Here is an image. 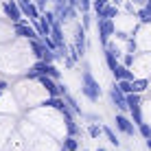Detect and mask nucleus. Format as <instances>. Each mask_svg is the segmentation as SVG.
Here are the masks:
<instances>
[{"mask_svg":"<svg viewBox=\"0 0 151 151\" xmlns=\"http://www.w3.org/2000/svg\"><path fill=\"white\" fill-rule=\"evenodd\" d=\"M81 92H83V96H86L90 103H96L99 99H101V88H99V81L92 77V72H90L88 66H86V70H83V75H81Z\"/></svg>","mask_w":151,"mask_h":151,"instance_id":"f257e3e1","label":"nucleus"},{"mask_svg":"<svg viewBox=\"0 0 151 151\" xmlns=\"http://www.w3.org/2000/svg\"><path fill=\"white\" fill-rule=\"evenodd\" d=\"M31 46H33V53L40 57L42 61H46V64H53V50H48L44 46V42H40V40H31Z\"/></svg>","mask_w":151,"mask_h":151,"instance_id":"f03ea898","label":"nucleus"},{"mask_svg":"<svg viewBox=\"0 0 151 151\" xmlns=\"http://www.w3.org/2000/svg\"><path fill=\"white\" fill-rule=\"evenodd\" d=\"M15 35H20V37H29V40H37V31H35L33 27H29V20H20V22H15Z\"/></svg>","mask_w":151,"mask_h":151,"instance_id":"7ed1b4c3","label":"nucleus"},{"mask_svg":"<svg viewBox=\"0 0 151 151\" xmlns=\"http://www.w3.org/2000/svg\"><path fill=\"white\" fill-rule=\"evenodd\" d=\"M96 27H99V37H101L103 46H105L110 42V37L114 35V20H99Z\"/></svg>","mask_w":151,"mask_h":151,"instance_id":"20e7f679","label":"nucleus"},{"mask_svg":"<svg viewBox=\"0 0 151 151\" xmlns=\"http://www.w3.org/2000/svg\"><path fill=\"white\" fill-rule=\"evenodd\" d=\"M2 9H4V15H7L9 20L15 24V22H20V20L24 18L22 11H20V7H18V0H7V2L2 4Z\"/></svg>","mask_w":151,"mask_h":151,"instance_id":"39448f33","label":"nucleus"},{"mask_svg":"<svg viewBox=\"0 0 151 151\" xmlns=\"http://www.w3.org/2000/svg\"><path fill=\"white\" fill-rule=\"evenodd\" d=\"M114 123H116V129H121L125 136H134V134H136V125L129 121L125 114H116V121Z\"/></svg>","mask_w":151,"mask_h":151,"instance_id":"423d86ee","label":"nucleus"},{"mask_svg":"<svg viewBox=\"0 0 151 151\" xmlns=\"http://www.w3.org/2000/svg\"><path fill=\"white\" fill-rule=\"evenodd\" d=\"M35 79H37L42 86L48 90L50 96H61V86H59L55 79H50V77H46V75H40V77H35Z\"/></svg>","mask_w":151,"mask_h":151,"instance_id":"0eeeda50","label":"nucleus"},{"mask_svg":"<svg viewBox=\"0 0 151 151\" xmlns=\"http://www.w3.org/2000/svg\"><path fill=\"white\" fill-rule=\"evenodd\" d=\"M75 50H77V55H79V59L83 57V53H86V29H83L81 24H77V29H75Z\"/></svg>","mask_w":151,"mask_h":151,"instance_id":"6e6552de","label":"nucleus"},{"mask_svg":"<svg viewBox=\"0 0 151 151\" xmlns=\"http://www.w3.org/2000/svg\"><path fill=\"white\" fill-rule=\"evenodd\" d=\"M112 75H114V79H116V81H121V79H125V81H134V79H136V77H134V72L129 70V68H125L121 61H118L116 68L112 70Z\"/></svg>","mask_w":151,"mask_h":151,"instance_id":"1a4fd4ad","label":"nucleus"},{"mask_svg":"<svg viewBox=\"0 0 151 151\" xmlns=\"http://www.w3.org/2000/svg\"><path fill=\"white\" fill-rule=\"evenodd\" d=\"M110 99H112V103H114V105H116L121 112L127 110V105H125V94H123L121 90H118L116 86H112V88H110Z\"/></svg>","mask_w":151,"mask_h":151,"instance_id":"9d476101","label":"nucleus"},{"mask_svg":"<svg viewBox=\"0 0 151 151\" xmlns=\"http://www.w3.org/2000/svg\"><path fill=\"white\" fill-rule=\"evenodd\" d=\"M118 15V7H114V4H105L103 9H99L96 11V18L99 20H114Z\"/></svg>","mask_w":151,"mask_h":151,"instance_id":"9b49d317","label":"nucleus"},{"mask_svg":"<svg viewBox=\"0 0 151 151\" xmlns=\"http://www.w3.org/2000/svg\"><path fill=\"white\" fill-rule=\"evenodd\" d=\"M18 7H20V11H22V15H29V20H31V22H35V20L40 18V11H37V7H35L33 2L18 4Z\"/></svg>","mask_w":151,"mask_h":151,"instance_id":"f8f14e48","label":"nucleus"},{"mask_svg":"<svg viewBox=\"0 0 151 151\" xmlns=\"http://www.w3.org/2000/svg\"><path fill=\"white\" fill-rule=\"evenodd\" d=\"M48 37L55 42V46H61V44H64V33H61V22H55V24H50V35H48Z\"/></svg>","mask_w":151,"mask_h":151,"instance_id":"ddd939ff","label":"nucleus"},{"mask_svg":"<svg viewBox=\"0 0 151 151\" xmlns=\"http://www.w3.org/2000/svg\"><path fill=\"white\" fill-rule=\"evenodd\" d=\"M147 88H149V79H134L132 81V92H136V94H142Z\"/></svg>","mask_w":151,"mask_h":151,"instance_id":"4468645a","label":"nucleus"},{"mask_svg":"<svg viewBox=\"0 0 151 151\" xmlns=\"http://www.w3.org/2000/svg\"><path fill=\"white\" fill-rule=\"evenodd\" d=\"M101 134H105V138L110 140V145H114V147H118V145H121V140L116 138V134L112 132V127H107V125H101Z\"/></svg>","mask_w":151,"mask_h":151,"instance_id":"2eb2a0df","label":"nucleus"},{"mask_svg":"<svg viewBox=\"0 0 151 151\" xmlns=\"http://www.w3.org/2000/svg\"><path fill=\"white\" fill-rule=\"evenodd\" d=\"M138 20L142 24H149V20H151V2H147L142 9H138Z\"/></svg>","mask_w":151,"mask_h":151,"instance_id":"dca6fc26","label":"nucleus"},{"mask_svg":"<svg viewBox=\"0 0 151 151\" xmlns=\"http://www.w3.org/2000/svg\"><path fill=\"white\" fill-rule=\"evenodd\" d=\"M66 127H68V136H81V127L75 123V118H66Z\"/></svg>","mask_w":151,"mask_h":151,"instance_id":"f3484780","label":"nucleus"},{"mask_svg":"<svg viewBox=\"0 0 151 151\" xmlns=\"http://www.w3.org/2000/svg\"><path fill=\"white\" fill-rule=\"evenodd\" d=\"M129 112H132V116H134V125H138L140 123H145V118H142V110H140V105H132L129 107Z\"/></svg>","mask_w":151,"mask_h":151,"instance_id":"a211bd4d","label":"nucleus"},{"mask_svg":"<svg viewBox=\"0 0 151 151\" xmlns=\"http://www.w3.org/2000/svg\"><path fill=\"white\" fill-rule=\"evenodd\" d=\"M64 151H79V140L75 136H68L64 140Z\"/></svg>","mask_w":151,"mask_h":151,"instance_id":"6ab92c4d","label":"nucleus"},{"mask_svg":"<svg viewBox=\"0 0 151 151\" xmlns=\"http://www.w3.org/2000/svg\"><path fill=\"white\" fill-rule=\"evenodd\" d=\"M46 77H50V79L59 81V79H61V72L57 70V66H53V64H46Z\"/></svg>","mask_w":151,"mask_h":151,"instance_id":"aec40b11","label":"nucleus"},{"mask_svg":"<svg viewBox=\"0 0 151 151\" xmlns=\"http://www.w3.org/2000/svg\"><path fill=\"white\" fill-rule=\"evenodd\" d=\"M114 86H116L118 90L123 92V94H129V92H132V81H125V79H121V81H116V83H114Z\"/></svg>","mask_w":151,"mask_h":151,"instance_id":"412c9836","label":"nucleus"},{"mask_svg":"<svg viewBox=\"0 0 151 151\" xmlns=\"http://www.w3.org/2000/svg\"><path fill=\"white\" fill-rule=\"evenodd\" d=\"M138 132H140V136H142L145 140L151 138V127H149L147 123H140V125H138Z\"/></svg>","mask_w":151,"mask_h":151,"instance_id":"4be33fe9","label":"nucleus"},{"mask_svg":"<svg viewBox=\"0 0 151 151\" xmlns=\"http://www.w3.org/2000/svg\"><path fill=\"white\" fill-rule=\"evenodd\" d=\"M88 134H90V138H99V136H101V125L92 123L90 127H88Z\"/></svg>","mask_w":151,"mask_h":151,"instance_id":"5701e85b","label":"nucleus"},{"mask_svg":"<svg viewBox=\"0 0 151 151\" xmlns=\"http://www.w3.org/2000/svg\"><path fill=\"white\" fill-rule=\"evenodd\" d=\"M77 9H81L83 13H90V9H92V0H79V7Z\"/></svg>","mask_w":151,"mask_h":151,"instance_id":"b1692460","label":"nucleus"},{"mask_svg":"<svg viewBox=\"0 0 151 151\" xmlns=\"http://www.w3.org/2000/svg\"><path fill=\"white\" fill-rule=\"evenodd\" d=\"M105 4H110V0H92V9L99 11V9H103Z\"/></svg>","mask_w":151,"mask_h":151,"instance_id":"393cba45","label":"nucleus"},{"mask_svg":"<svg viewBox=\"0 0 151 151\" xmlns=\"http://www.w3.org/2000/svg\"><path fill=\"white\" fill-rule=\"evenodd\" d=\"M134 57H136V55H132V53H127V55H125V57H123V61H121V64L125 66V68H129V66H132V64H134Z\"/></svg>","mask_w":151,"mask_h":151,"instance_id":"a878e982","label":"nucleus"},{"mask_svg":"<svg viewBox=\"0 0 151 151\" xmlns=\"http://www.w3.org/2000/svg\"><path fill=\"white\" fill-rule=\"evenodd\" d=\"M127 53L136 55V42H134L132 37H127Z\"/></svg>","mask_w":151,"mask_h":151,"instance_id":"bb28decb","label":"nucleus"},{"mask_svg":"<svg viewBox=\"0 0 151 151\" xmlns=\"http://www.w3.org/2000/svg\"><path fill=\"white\" fill-rule=\"evenodd\" d=\"M90 24H92V15H90V13H83V24H81V27L88 29Z\"/></svg>","mask_w":151,"mask_h":151,"instance_id":"cd10ccee","label":"nucleus"},{"mask_svg":"<svg viewBox=\"0 0 151 151\" xmlns=\"http://www.w3.org/2000/svg\"><path fill=\"white\" fill-rule=\"evenodd\" d=\"M46 2H48V0H37V2H33V4L37 7V11L42 13V11H46Z\"/></svg>","mask_w":151,"mask_h":151,"instance_id":"c85d7f7f","label":"nucleus"},{"mask_svg":"<svg viewBox=\"0 0 151 151\" xmlns=\"http://www.w3.org/2000/svg\"><path fill=\"white\" fill-rule=\"evenodd\" d=\"M66 4H68V7H79V0H66Z\"/></svg>","mask_w":151,"mask_h":151,"instance_id":"c756f323","label":"nucleus"},{"mask_svg":"<svg viewBox=\"0 0 151 151\" xmlns=\"http://www.w3.org/2000/svg\"><path fill=\"white\" fill-rule=\"evenodd\" d=\"M50 2H55V4H57V2H66V0H50Z\"/></svg>","mask_w":151,"mask_h":151,"instance_id":"7c9ffc66","label":"nucleus"},{"mask_svg":"<svg viewBox=\"0 0 151 151\" xmlns=\"http://www.w3.org/2000/svg\"><path fill=\"white\" fill-rule=\"evenodd\" d=\"M99 151H105V149H101V147H99Z\"/></svg>","mask_w":151,"mask_h":151,"instance_id":"2f4dec72","label":"nucleus"},{"mask_svg":"<svg viewBox=\"0 0 151 151\" xmlns=\"http://www.w3.org/2000/svg\"><path fill=\"white\" fill-rule=\"evenodd\" d=\"M83 151H88V149H83Z\"/></svg>","mask_w":151,"mask_h":151,"instance_id":"473e14b6","label":"nucleus"},{"mask_svg":"<svg viewBox=\"0 0 151 151\" xmlns=\"http://www.w3.org/2000/svg\"><path fill=\"white\" fill-rule=\"evenodd\" d=\"M61 151H64V149H61Z\"/></svg>","mask_w":151,"mask_h":151,"instance_id":"72a5a7b5","label":"nucleus"}]
</instances>
